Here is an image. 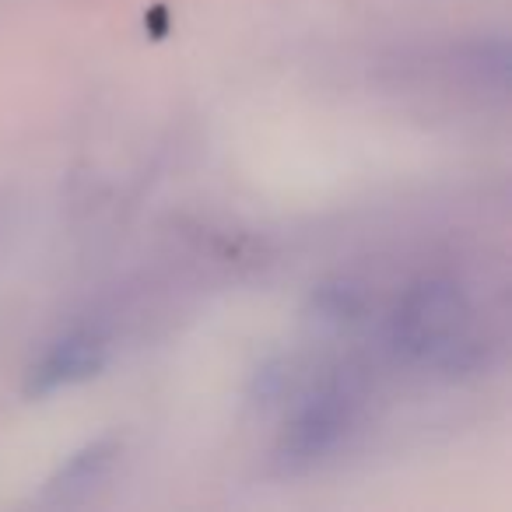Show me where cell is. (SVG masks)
I'll use <instances>...</instances> for the list:
<instances>
[{"mask_svg": "<svg viewBox=\"0 0 512 512\" xmlns=\"http://www.w3.org/2000/svg\"><path fill=\"white\" fill-rule=\"evenodd\" d=\"M344 421H348V414H344L341 397H320L316 404H309L306 411H302V418L295 421L292 439H288L292 456L313 460V456L327 453V449L341 439Z\"/></svg>", "mask_w": 512, "mask_h": 512, "instance_id": "cell-2", "label": "cell"}, {"mask_svg": "<svg viewBox=\"0 0 512 512\" xmlns=\"http://www.w3.org/2000/svg\"><path fill=\"white\" fill-rule=\"evenodd\" d=\"M95 369V348L92 344H64L57 355L46 362V369L39 372V386H53L64 383V379L85 376Z\"/></svg>", "mask_w": 512, "mask_h": 512, "instance_id": "cell-3", "label": "cell"}, {"mask_svg": "<svg viewBox=\"0 0 512 512\" xmlns=\"http://www.w3.org/2000/svg\"><path fill=\"white\" fill-rule=\"evenodd\" d=\"M397 337L407 351L446 362L463 348V302L453 288L425 285L404 302L397 316Z\"/></svg>", "mask_w": 512, "mask_h": 512, "instance_id": "cell-1", "label": "cell"}]
</instances>
